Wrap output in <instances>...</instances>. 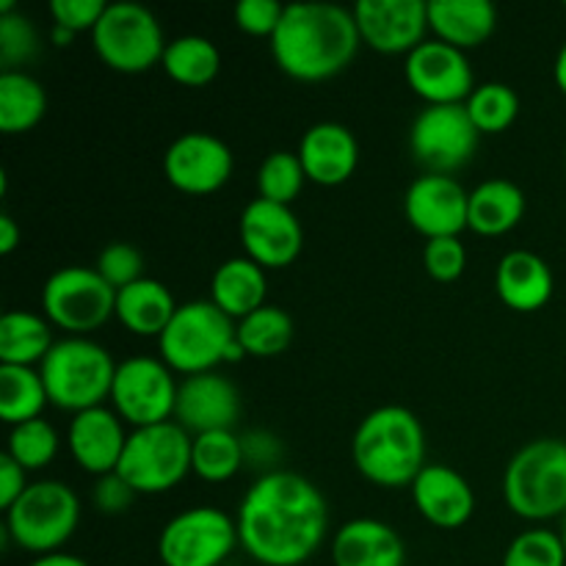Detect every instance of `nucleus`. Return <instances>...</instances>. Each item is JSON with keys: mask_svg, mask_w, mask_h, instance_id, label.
Segmentation results:
<instances>
[{"mask_svg": "<svg viewBox=\"0 0 566 566\" xmlns=\"http://www.w3.org/2000/svg\"><path fill=\"white\" fill-rule=\"evenodd\" d=\"M238 539L263 566H302L329 531V506L318 486L298 473L269 470L238 506Z\"/></svg>", "mask_w": 566, "mask_h": 566, "instance_id": "1", "label": "nucleus"}, {"mask_svg": "<svg viewBox=\"0 0 566 566\" xmlns=\"http://www.w3.org/2000/svg\"><path fill=\"white\" fill-rule=\"evenodd\" d=\"M359 44L354 11L335 3H291L271 39V53L287 77L321 83L340 75Z\"/></svg>", "mask_w": 566, "mask_h": 566, "instance_id": "2", "label": "nucleus"}, {"mask_svg": "<svg viewBox=\"0 0 566 566\" xmlns=\"http://www.w3.org/2000/svg\"><path fill=\"white\" fill-rule=\"evenodd\" d=\"M352 457L370 484L412 486L426 468L423 423L407 407H379L363 418L352 440Z\"/></svg>", "mask_w": 566, "mask_h": 566, "instance_id": "3", "label": "nucleus"}, {"mask_svg": "<svg viewBox=\"0 0 566 566\" xmlns=\"http://www.w3.org/2000/svg\"><path fill=\"white\" fill-rule=\"evenodd\" d=\"M160 359L175 374L197 376L216 365L241 363L247 357L238 340V324L213 302H186L158 337Z\"/></svg>", "mask_w": 566, "mask_h": 566, "instance_id": "4", "label": "nucleus"}, {"mask_svg": "<svg viewBox=\"0 0 566 566\" xmlns=\"http://www.w3.org/2000/svg\"><path fill=\"white\" fill-rule=\"evenodd\" d=\"M48 398L64 412H86L103 407L114 390L116 363L99 343L88 337L59 340L39 365Z\"/></svg>", "mask_w": 566, "mask_h": 566, "instance_id": "5", "label": "nucleus"}, {"mask_svg": "<svg viewBox=\"0 0 566 566\" xmlns=\"http://www.w3.org/2000/svg\"><path fill=\"white\" fill-rule=\"evenodd\" d=\"M503 497L523 520L566 514V442L542 437L514 453L503 475Z\"/></svg>", "mask_w": 566, "mask_h": 566, "instance_id": "6", "label": "nucleus"}, {"mask_svg": "<svg viewBox=\"0 0 566 566\" xmlns=\"http://www.w3.org/2000/svg\"><path fill=\"white\" fill-rule=\"evenodd\" d=\"M81 523V501L61 481H36L6 512V536L36 556L59 553Z\"/></svg>", "mask_w": 566, "mask_h": 566, "instance_id": "7", "label": "nucleus"}, {"mask_svg": "<svg viewBox=\"0 0 566 566\" xmlns=\"http://www.w3.org/2000/svg\"><path fill=\"white\" fill-rule=\"evenodd\" d=\"M191 446L193 437L175 420L133 429L116 473L138 495H160L191 473Z\"/></svg>", "mask_w": 566, "mask_h": 566, "instance_id": "8", "label": "nucleus"}, {"mask_svg": "<svg viewBox=\"0 0 566 566\" xmlns=\"http://www.w3.org/2000/svg\"><path fill=\"white\" fill-rule=\"evenodd\" d=\"M92 42L99 61L125 75L153 70L169 44L158 17L142 3H108L103 20L92 31Z\"/></svg>", "mask_w": 566, "mask_h": 566, "instance_id": "9", "label": "nucleus"}, {"mask_svg": "<svg viewBox=\"0 0 566 566\" xmlns=\"http://www.w3.org/2000/svg\"><path fill=\"white\" fill-rule=\"evenodd\" d=\"M44 318L72 337H83L99 329L116 315V291L86 265H66L50 274L42 287Z\"/></svg>", "mask_w": 566, "mask_h": 566, "instance_id": "10", "label": "nucleus"}, {"mask_svg": "<svg viewBox=\"0 0 566 566\" xmlns=\"http://www.w3.org/2000/svg\"><path fill=\"white\" fill-rule=\"evenodd\" d=\"M241 545L238 523L216 506H193L171 517L158 536L164 566H221Z\"/></svg>", "mask_w": 566, "mask_h": 566, "instance_id": "11", "label": "nucleus"}, {"mask_svg": "<svg viewBox=\"0 0 566 566\" xmlns=\"http://www.w3.org/2000/svg\"><path fill=\"white\" fill-rule=\"evenodd\" d=\"M177 390L175 370L164 359L130 357L116 365L111 403L133 429H147L175 420Z\"/></svg>", "mask_w": 566, "mask_h": 566, "instance_id": "12", "label": "nucleus"}, {"mask_svg": "<svg viewBox=\"0 0 566 566\" xmlns=\"http://www.w3.org/2000/svg\"><path fill=\"white\" fill-rule=\"evenodd\" d=\"M479 138L464 105H426L412 122L409 149L426 175H453L473 160Z\"/></svg>", "mask_w": 566, "mask_h": 566, "instance_id": "13", "label": "nucleus"}, {"mask_svg": "<svg viewBox=\"0 0 566 566\" xmlns=\"http://www.w3.org/2000/svg\"><path fill=\"white\" fill-rule=\"evenodd\" d=\"M230 147L213 133L191 130L169 144L164 155V175L171 188L191 197H208L224 188L232 177Z\"/></svg>", "mask_w": 566, "mask_h": 566, "instance_id": "14", "label": "nucleus"}, {"mask_svg": "<svg viewBox=\"0 0 566 566\" xmlns=\"http://www.w3.org/2000/svg\"><path fill=\"white\" fill-rule=\"evenodd\" d=\"M407 83L426 105H464L475 92V77L464 50L440 39H426L407 55Z\"/></svg>", "mask_w": 566, "mask_h": 566, "instance_id": "15", "label": "nucleus"}, {"mask_svg": "<svg viewBox=\"0 0 566 566\" xmlns=\"http://www.w3.org/2000/svg\"><path fill=\"white\" fill-rule=\"evenodd\" d=\"M403 213L426 241L459 238L470 230V191L451 175H423L407 188Z\"/></svg>", "mask_w": 566, "mask_h": 566, "instance_id": "16", "label": "nucleus"}, {"mask_svg": "<svg viewBox=\"0 0 566 566\" xmlns=\"http://www.w3.org/2000/svg\"><path fill=\"white\" fill-rule=\"evenodd\" d=\"M354 20L363 44L385 55H409L431 31L429 3L423 0H359Z\"/></svg>", "mask_w": 566, "mask_h": 566, "instance_id": "17", "label": "nucleus"}, {"mask_svg": "<svg viewBox=\"0 0 566 566\" xmlns=\"http://www.w3.org/2000/svg\"><path fill=\"white\" fill-rule=\"evenodd\" d=\"M241 243L247 258L269 269H285L298 258L304 230L287 205L252 199L241 213Z\"/></svg>", "mask_w": 566, "mask_h": 566, "instance_id": "18", "label": "nucleus"}, {"mask_svg": "<svg viewBox=\"0 0 566 566\" xmlns=\"http://www.w3.org/2000/svg\"><path fill=\"white\" fill-rule=\"evenodd\" d=\"M238 418H241V392L227 376L208 370L180 381L175 423H180L191 437L232 431Z\"/></svg>", "mask_w": 566, "mask_h": 566, "instance_id": "19", "label": "nucleus"}, {"mask_svg": "<svg viewBox=\"0 0 566 566\" xmlns=\"http://www.w3.org/2000/svg\"><path fill=\"white\" fill-rule=\"evenodd\" d=\"M66 446H70V453L77 468L99 479V475L116 473L122 453H125L127 434L122 429V418L114 409L97 407L77 412L72 418Z\"/></svg>", "mask_w": 566, "mask_h": 566, "instance_id": "20", "label": "nucleus"}, {"mask_svg": "<svg viewBox=\"0 0 566 566\" xmlns=\"http://www.w3.org/2000/svg\"><path fill=\"white\" fill-rule=\"evenodd\" d=\"M409 490H412L415 509L434 528H462L475 512L473 486L459 470L448 468V464H426Z\"/></svg>", "mask_w": 566, "mask_h": 566, "instance_id": "21", "label": "nucleus"}, {"mask_svg": "<svg viewBox=\"0 0 566 566\" xmlns=\"http://www.w3.org/2000/svg\"><path fill=\"white\" fill-rule=\"evenodd\" d=\"M296 155L310 182L335 188L352 180L354 171H357L359 144L346 125L318 122L304 133Z\"/></svg>", "mask_w": 566, "mask_h": 566, "instance_id": "22", "label": "nucleus"}, {"mask_svg": "<svg viewBox=\"0 0 566 566\" xmlns=\"http://www.w3.org/2000/svg\"><path fill=\"white\" fill-rule=\"evenodd\" d=\"M332 562L335 566H403L407 547L392 525L357 517L337 528L332 539Z\"/></svg>", "mask_w": 566, "mask_h": 566, "instance_id": "23", "label": "nucleus"}, {"mask_svg": "<svg viewBox=\"0 0 566 566\" xmlns=\"http://www.w3.org/2000/svg\"><path fill=\"white\" fill-rule=\"evenodd\" d=\"M553 271L528 249L506 252L495 271V291L514 313H536L553 298Z\"/></svg>", "mask_w": 566, "mask_h": 566, "instance_id": "24", "label": "nucleus"}, {"mask_svg": "<svg viewBox=\"0 0 566 566\" xmlns=\"http://www.w3.org/2000/svg\"><path fill=\"white\" fill-rule=\"evenodd\" d=\"M429 28L451 48L473 50L497 28V9L490 0H429Z\"/></svg>", "mask_w": 566, "mask_h": 566, "instance_id": "25", "label": "nucleus"}, {"mask_svg": "<svg viewBox=\"0 0 566 566\" xmlns=\"http://www.w3.org/2000/svg\"><path fill=\"white\" fill-rule=\"evenodd\" d=\"M265 293H269L265 269L247 254L224 260L210 280V302L232 321H243L254 310L265 307Z\"/></svg>", "mask_w": 566, "mask_h": 566, "instance_id": "26", "label": "nucleus"}, {"mask_svg": "<svg viewBox=\"0 0 566 566\" xmlns=\"http://www.w3.org/2000/svg\"><path fill=\"white\" fill-rule=\"evenodd\" d=\"M177 307L169 287L158 280H138L116 291V321L138 337H160L175 318Z\"/></svg>", "mask_w": 566, "mask_h": 566, "instance_id": "27", "label": "nucleus"}, {"mask_svg": "<svg viewBox=\"0 0 566 566\" xmlns=\"http://www.w3.org/2000/svg\"><path fill=\"white\" fill-rule=\"evenodd\" d=\"M525 216V193L514 182L495 177L470 191V230L497 238L512 232Z\"/></svg>", "mask_w": 566, "mask_h": 566, "instance_id": "28", "label": "nucleus"}, {"mask_svg": "<svg viewBox=\"0 0 566 566\" xmlns=\"http://www.w3.org/2000/svg\"><path fill=\"white\" fill-rule=\"evenodd\" d=\"M50 321L25 310H9L0 318V365H20L33 368L42 365L53 348Z\"/></svg>", "mask_w": 566, "mask_h": 566, "instance_id": "29", "label": "nucleus"}, {"mask_svg": "<svg viewBox=\"0 0 566 566\" xmlns=\"http://www.w3.org/2000/svg\"><path fill=\"white\" fill-rule=\"evenodd\" d=\"M48 114L44 86L28 72H0V130L6 136L28 133Z\"/></svg>", "mask_w": 566, "mask_h": 566, "instance_id": "30", "label": "nucleus"}, {"mask_svg": "<svg viewBox=\"0 0 566 566\" xmlns=\"http://www.w3.org/2000/svg\"><path fill=\"white\" fill-rule=\"evenodd\" d=\"M160 66L180 86L199 88L216 81L221 70V53L208 36L188 33V36H177L166 44Z\"/></svg>", "mask_w": 566, "mask_h": 566, "instance_id": "31", "label": "nucleus"}, {"mask_svg": "<svg viewBox=\"0 0 566 566\" xmlns=\"http://www.w3.org/2000/svg\"><path fill=\"white\" fill-rule=\"evenodd\" d=\"M50 403L42 374L20 365H0V418L11 429L28 420L42 418Z\"/></svg>", "mask_w": 566, "mask_h": 566, "instance_id": "32", "label": "nucleus"}, {"mask_svg": "<svg viewBox=\"0 0 566 566\" xmlns=\"http://www.w3.org/2000/svg\"><path fill=\"white\" fill-rule=\"evenodd\" d=\"M247 464L243 442L235 431H210L193 437L191 473L208 484H224Z\"/></svg>", "mask_w": 566, "mask_h": 566, "instance_id": "33", "label": "nucleus"}, {"mask_svg": "<svg viewBox=\"0 0 566 566\" xmlns=\"http://www.w3.org/2000/svg\"><path fill=\"white\" fill-rule=\"evenodd\" d=\"M238 340L247 357L271 359L287 352L293 340V318L282 307L265 304L243 321H238Z\"/></svg>", "mask_w": 566, "mask_h": 566, "instance_id": "34", "label": "nucleus"}, {"mask_svg": "<svg viewBox=\"0 0 566 566\" xmlns=\"http://www.w3.org/2000/svg\"><path fill=\"white\" fill-rule=\"evenodd\" d=\"M464 108L481 136H495L514 125L520 114V97L506 83H481L468 97Z\"/></svg>", "mask_w": 566, "mask_h": 566, "instance_id": "35", "label": "nucleus"}, {"mask_svg": "<svg viewBox=\"0 0 566 566\" xmlns=\"http://www.w3.org/2000/svg\"><path fill=\"white\" fill-rule=\"evenodd\" d=\"M304 182H307V175H304L298 155L276 149L258 169V197L265 199V202L287 205L291 208L293 199L302 193Z\"/></svg>", "mask_w": 566, "mask_h": 566, "instance_id": "36", "label": "nucleus"}, {"mask_svg": "<svg viewBox=\"0 0 566 566\" xmlns=\"http://www.w3.org/2000/svg\"><path fill=\"white\" fill-rule=\"evenodd\" d=\"M6 453L22 470H42L59 453V434H55V429L44 418L28 420V423L14 426L9 431V448H6Z\"/></svg>", "mask_w": 566, "mask_h": 566, "instance_id": "37", "label": "nucleus"}, {"mask_svg": "<svg viewBox=\"0 0 566 566\" xmlns=\"http://www.w3.org/2000/svg\"><path fill=\"white\" fill-rule=\"evenodd\" d=\"M39 33L22 11L0 14V66L3 72H22L28 61L36 59Z\"/></svg>", "mask_w": 566, "mask_h": 566, "instance_id": "38", "label": "nucleus"}, {"mask_svg": "<svg viewBox=\"0 0 566 566\" xmlns=\"http://www.w3.org/2000/svg\"><path fill=\"white\" fill-rule=\"evenodd\" d=\"M503 566H566L562 536L547 528L525 531L506 547Z\"/></svg>", "mask_w": 566, "mask_h": 566, "instance_id": "39", "label": "nucleus"}, {"mask_svg": "<svg viewBox=\"0 0 566 566\" xmlns=\"http://www.w3.org/2000/svg\"><path fill=\"white\" fill-rule=\"evenodd\" d=\"M97 274L108 282L114 291L133 285V282L144 280V258L133 243L114 241L99 252L97 258Z\"/></svg>", "mask_w": 566, "mask_h": 566, "instance_id": "40", "label": "nucleus"}, {"mask_svg": "<svg viewBox=\"0 0 566 566\" xmlns=\"http://www.w3.org/2000/svg\"><path fill=\"white\" fill-rule=\"evenodd\" d=\"M423 265L431 280L457 282L468 269V249L459 238H434L426 241Z\"/></svg>", "mask_w": 566, "mask_h": 566, "instance_id": "41", "label": "nucleus"}, {"mask_svg": "<svg viewBox=\"0 0 566 566\" xmlns=\"http://www.w3.org/2000/svg\"><path fill=\"white\" fill-rule=\"evenodd\" d=\"M282 17H285V6L276 0H241L235 6V25L249 36L274 39Z\"/></svg>", "mask_w": 566, "mask_h": 566, "instance_id": "42", "label": "nucleus"}, {"mask_svg": "<svg viewBox=\"0 0 566 566\" xmlns=\"http://www.w3.org/2000/svg\"><path fill=\"white\" fill-rule=\"evenodd\" d=\"M105 9H108L105 0H53L50 3L53 25L66 28L70 33L94 31L97 22L103 20Z\"/></svg>", "mask_w": 566, "mask_h": 566, "instance_id": "43", "label": "nucleus"}, {"mask_svg": "<svg viewBox=\"0 0 566 566\" xmlns=\"http://www.w3.org/2000/svg\"><path fill=\"white\" fill-rule=\"evenodd\" d=\"M136 495L138 492L133 490V486L127 484L119 473L99 475L97 484H94V492H92L97 512L111 514V517H116V514H125L127 509L133 506V501H136Z\"/></svg>", "mask_w": 566, "mask_h": 566, "instance_id": "44", "label": "nucleus"}, {"mask_svg": "<svg viewBox=\"0 0 566 566\" xmlns=\"http://www.w3.org/2000/svg\"><path fill=\"white\" fill-rule=\"evenodd\" d=\"M243 442V457L252 462L254 468H274L282 457V446L274 434L269 431H249L241 437Z\"/></svg>", "mask_w": 566, "mask_h": 566, "instance_id": "45", "label": "nucleus"}, {"mask_svg": "<svg viewBox=\"0 0 566 566\" xmlns=\"http://www.w3.org/2000/svg\"><path fill=\"white\" fill-rule=\"evenodd\" d=\"M25 473L28 470H22L9 453L0 457V509H3V512H9V509L20 501L22 492L31 486L28 484Z\"/></svg>", "mask_w": 566, "mask_h": 566, "instance_id": "46", "label": "nucleus"}, {"mask_svg": "<svg viewBox=\"0 0 566 566\" xmlns=\"http://www.w3.org/2000/svg\"><path fill=\"white\" fill-rule=\"evenodd\" d=\"M20 227H17V221L11 219L9 213L0 216V252L3 254H11L17 249V243H20Z\"/></svg>", "mask_w": 566, "mask_h": 566, "instance_id": "47", "label": "nucleus"}, {"mask_svg": "<svg viewBox=\"0 0 566 566\" xmlns=\"http://www.w3.org/2000/svg\"><path fill=\"white\" fill-rule=\"evenodd\" d=\"M31 566H88L83 558L72 556V553H48V556H36Z\"/></svg>", "mask_w": 566, "mask_h": 566, "instance_id": "48", "label": "nucleus"}, {"mask_svg": "<svg viewBox=\"0 0 566 566\" xmlns=\"http://www.w3.org/2000/svg\"><path fill=\"white\" fill-rule=\"evenodd\" d=\"M553 75H556V83L558 88L566 94V42L564 48L558 50V59H556V66H553Z\"/></svg>", "mask_w": 566, "mask_h": 566, "instance_id": "49", "label": "nucleus"}, {"mask_svg": "<svg viewBox=\"0 0 566 566\" xmlns=\"http://www.w3.org/2000/svg\"><path fill=\"white\" fill-rule=\"evenodd\" d=\"M72 36H75V33H70L66 28H61V25H53V33H50V39H53L55 48H64V44H70Z\"/></svg>", "mask_w": 566, "mask_h": 566, "instance_id": "50", "label": "nucleus"}, {"mask_svg": "<svg viewBox=\"0 0 566 566\" xmlns=\"http://www.w3.org/2000/svg\"><path fill=\"white\" fill-rule=\"evenodd\" d=\"M558 536H562V545H564V553H566V514L562 517V531H558Z\"/></svg>", "mask_w": 566, "mask_h": 566, "instance_id": "51", "label": "nucleus"}, {"mask_svg": "<svg viewBox=\"0 0 566 566\" xmlns=\"http://www.w3.org/2000/svg\"><path fill=\"white\" fill-rule=\"evenodd\" d=\"M564 6H566V3H564Z\"/></svg>", "mask_w": 566, "mask_h": 566, "instance_id": "52", "label": "nucleus"}]
</instances>
